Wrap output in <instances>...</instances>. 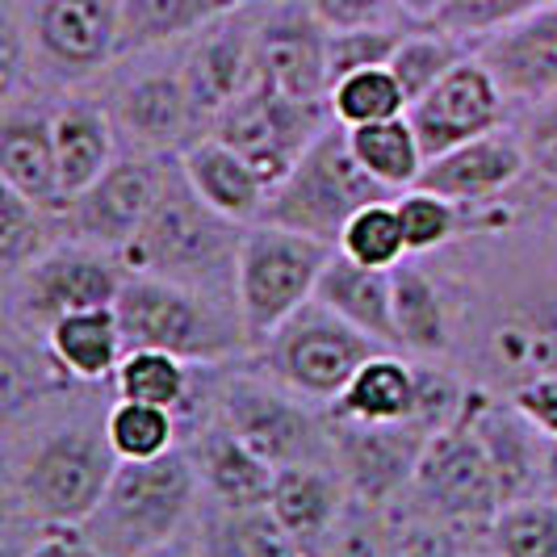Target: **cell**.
Returning <instances> with one entry per match:
<instances>
[{
  "mask_svg": "<svg viewBox=\"0 0 557 557\" xmlns=\"http://www.w3.org/2000/svg\"><path fill=\"white\" fill-rule=\"evenodd\" d=\"M201 470L185 448L151 461H117L106 499L81 532L106 557H139L185 529L197 503Z\"/></svg>",
  "mask_w": 557,
  "mask_h": 557,
  "instance_id": "6da1fadb",
  "label": "cell"
},
{
  "mask_svg": "<svg viewBox=\"0 0 557 557\" xmlns=\"http://www.w3.org/2000/svg\"><path fill=\"white\" fill-rule=\"evenodd\" d=\"M391 197L398 194L364 172L348 143V131L332 117L298 156V164L289 168V176L269 189L264 214L256 223H277L314 235L323 244H339L344 226L357 210L373 201H391Z\"/></svg>",
  "mask_w": 557,
  "mask_h": 557,
  "instance_id": "7a4b0ae2",
  "label": "cell"
},
{
  "mask_svg": "<svg viewBox=\"0 0 557 557\" xmlns=\"http://www.w3.org/2000/svg\"><path fill=\"white\" fill-rule=\"evenodd\" d=\"M335 256V244L289 231L277 223H256L239 239L235 256V314L248 344H264L289 314L314 302L319 277Z\"/></svg>",
  "mask_w": 557,
  "mask_h": 557,
  "instance_id": "3957f363",
  "label": "cell"
},
{
  "mask_svg": "<svg viewBox=\"0 0 557 557\" xmlns=\"http://www.w3.org/2000/svg\"><path fill=\"white\" fill-rule=\"evenodd\" d=\"M239 239L244 235H235V223L223 219V214H214L189 189L185 172L176 168L160 210L122 248L117 260H122V269L131 277H164L201 289V281H214L226 264L235 269Z\"/></svg>",
  "mask_w": 557,
  "mask_h": 557,
  "instance_id": "277c9868",
  "label": "cell"
},
{
  "mask_svg": "<svg viewBox=\"0 0 557 557\" xmlns=\"http://www.w3.org/2000/svg\"><path fill=\"white\" fill-rule=\"evenodd\" d=\"M113 314L122 323L126 352L131 348H160L185 361H223L226 352L248 339L239 314L214 307L210 294L194 285L164 277H126Z\"/></svg>",
  "mask_w": 557,
  "mask_h": 557,
  "instance_id": "5b68a950",
  "label": "cell"
},
{
  "mask_svg": "<svg viewBox=\"0 0 557 557\" xmlns=\"http://www.w3.org/2000/svg\"><path fill=\"white\" fill-rule=\"evenodd\" d=\"M260 352L277 386L310 403H335L348 391V382L361 373L364 361L391 348L357 332L348 319H339L323 302H307L260 344Z\"/></svg>",
  "mask_w": 557,
  "mask_h": 557,
  "instance_id": "8992f818",
  "label": "cell"
},
{
  "mask_svg": "<svg viewBox=\"0 0 557 557\" xmlns=\"http://www.w3.org/2000/svg\"><path fill=\"white\" fill-rule=\"evenodd\" d=\"M113 470H117V453L106 441V428L101 432L63 428L29 448L13 495L26 507V516L42 520V529L84 524L97 511V503L106 499Z\"/></svg>",
  "mask_w": 557,
  "mask_h": 557,
  "instance_id": "52a82bcc",
  "label": "cell"
},
{
  "mask_svg": "<svg viewBox=\"0 0 557 557\" xmlns=\"http://www.w3.org/2000/svg\"><path fill=\"white\" fill-rule=\"evenodd\" d=\"M126 0H26L9 4L29 55L59 81H88L122 55Z\"/></svg>",
  "mask_w": 557,
  "mask_h": 557,
  "instance_id": "ba28073f",
  "label": "cell"
},
{
  "mask_svg": "<svg viewBox=\"0 0 557 557\" xmlns=\"http://www.w3.org/2000/svg\"><path fill=\"white\" fill-rule=\"evenodd\" d=\"M411 486L419 507L445 524H491L507 503L499 470L466 411L428 436Z\"/></svg>",
  "mask_w": 557,
  "mask_h": 557,
  "instance_id": "9c48e42d",
  "label": "cell"
},
{
  "mask_svg": "<svg viewBox=\"0 0 557 557\" xmlns=\"http://www.w3.org/2000/svg\"><path fill=\"white\" fill-rule=\"evenodd\" d=\"M332 122V110H314L298 106L289 97L273 92L264 81H251L214 122L210 135L235 147L248 160L264 185L273 189L289 176V168L298 164V156L310 147V139Z\"/></svg>",
  "mask_w": 557,
  "mask_h": 557,
  "instance_id": "30bf717a",
  "label": "cell"
},
{
  "mask_svg": "<svg viewBox=\"0 0 557 557\" xmlns=\"http://www.w3.org/2000/svg\"><path fill=\"white\" fill-rule=\"evenodd\" d=\"M256 81L273 92L327 110L332 101V67H327V26L310 13L307 0H264L251 29Z\"/></svg>",
  "mask_w": 557,
  "mask_h": 557,
  "instance_id": "8fae6325",
  "label": "cell"
},
{
  "mask_svg": "<svg viewBox=\"0 0 557 557\" xmlns=\"http://www.w3.org/2000/svg\"><path fill=\"white\" fill-rule=\"evenodd\" d=\"M294 391L256 377H235L223 394V428L273 466H335L332 428L310 416Z\"/></svg>",
  "mask_w": 557,
  "mask_h": 557,
  "instance_id": "7c38bea8",
  "label": "cell"
},
{
  "mask_svg": "<svg viewBox=\"0 0 557 557\" xmlns=\"http://www.w3.org/2000/svg\"><path fill=\"white\" fill-rule=\"evenodd\" d=\"M503 97L499 81L478 55L461 59L436 88H428L419 101H411V126L428 160L445 156L461 143H474L491 131H503Z\"/></svg>",
  "mask_w": 557,
  "mask_h": 557,
  "instance_id": "4fadbf2b",
  "label": "cell"
},
{
  "mask_svg": "<svg viewBox=\"0 0 557 557\" xmlns=\"http://www.w3.org/2000/svg\"><path fill=\"white\" fill-rule=\"evenodd\" d=\"M172 176H176L172 168L160 160H147V156L113 160L110 172L67 206V214L88 244L122 251L143 226L151 223Z\"/></svg>",
  "mask_w": 557,
  "mask_h": 557,
  "instance_id": "5bb4252c",
  "label": "cell"
},
{
  "mask_svg": "<svg viewBox=\"0 0 557 557\" xmlns=\"http://www.w3.org/2000/svg\"><path fill=\"white\" fill-rule=\"evenodd\" d=\"M428 428L407 419V423H352V419H332L335 466L344 474V486L361 503H382L407 482H416L419 457L428 445Z\"/></svg>",
  "mask_w": 557,
  "mask_h": 557,
  "instance_id": "9a60e30c",
  "label": "cell"
},
{
  "mask_svg": "<svg viewBox=\"0 0 557 557\" xmlns=\"http://www.w3.org/2000/svg\"><path fill=\"white\" fill-rule=\"evenodd\" d=\"M122 285V260H110L92 248H51L22 269V310L51 327L63 314L113 307Z\"/></svg>",
  "mask_w": 557,
  "mask_h": 557,
  "instance_id": "2e32d148",
  "label": "cell"
},
{
  "mask_svg": "<svg viewBox=\"0 0 557 557\" xmlns=\"http://www.w3.org/2000/svg\"><path fill=\"white\" fill-rule=\"evenodd\" d=\"M251 29L256 13L251 0L214 17L189 38V55L181 59V76L194 97L197 122H214L219 113L256 81V55H251Z\"/></svg>",
  "mask_w": 557,
  "mask_h": 557,
  "instance_id": "e0dca14e",
  "label": "cell"
},
{
  "mask_svg": "<svg viewBox=\"0 0 557 557\" xmlns=\"http://www.w3.org/2000/svg\"><path fill=\"white\" fill-rule=\"evenodd\" d=\"M474 55L491 67L507 101L536 106L557 97V0L478 38Z\"/></svg>",
  "mask_w": 557,
  "mask_h": 557,
  "instance_id": "ac0fdd59",
  "label": "cell"
},
{
  "mask_svg": "<svg viewBox=\"0 0 557 557\" xmlns=\"http://www.w3.org/2000/svg\"><path fill=\"white\" fill-rule=\"evenodd\" d=\"M524 168H529V160H524L520 135L491 131L482 139L461 143L445 156L428 160L416 189L441 194L448 201H457V206H478V201H491L503 189H511L524 176Z\"/></svg>",
  "mask_w": 557,
  "mask_h": 557,
  "instance_id": "d6986e66",
  "label": "cell"
},
{
  "mask_svg": "<svg viewBox=\"0 0 557 557\" xmlns=\"http://www.w3.org/2000/svg\"><path fill=\"white\" fill-rule=\"evenodd\" d=\"M0 185L17 189L47 214H67V197L59 185L51 117L34 110H9L0 122Z\"/></svg>",
  "mask_w": 557,
  "mask_h": 557,
  "instance_id": "ffe728a7",
  "label": "cell"
},
{
  "mask_svg": "<svg viewBox=\"0 0 557 557\" xmlns=\"http://www.w3.org/2000/svg\"><path fill=\"white\" fill-rule=\"evenodd\" d=\"M181 172H185L189 189L231 223H256L264 214V201H269L264 176L223 139L206 135V139L189 143L181 156Z\"/></svg>",
  "mask_w": 557,
  "mask_h": 557,
  "instance_id": "44dd1931",
  "label": "cell"
},
{
  "mask_svg": "<svg viewBox=\"0 0 557 557\" xmlns=\"http://www.w3.org/2000/svg\"><path fill=\"white\" fill-rule=\"evenodd\" d=\"M314 302L335 310L339 319H348L357 332L377 339L382 348L403 352L398 323H394V273H386V269H364L335 248L323 277H319Z\"/></svg>",
  "mask_w": 557,
  "mask_h": 557,
  "instance_id": "7402d4cb",
  "label": "cell"
},
{
  "mask_svg": "<svg viewBox=\"0 0 557 557\" xmlns=\"http://www.w3.org/2000/svg\"><path fill=\"white\" fill-rule=\"evenodd\" d=\"M113 117L143 147L164 151L172 143H181L185 131L197 122L194 97L185 88L181 67L176 72H164V67L160 72H143L139 81H131L122 88L117 106H113Z\"/></svg>",
  "mask_w": 557,
  "mask_h": 557,
  "instance_id": "603a6c76",
  "label": "cell"
},
{
  "mask_svg": "<svg viewBox=\"0 0 557 557\" xmlns=\"http://www.w3.org/2000/svg\"><path fill=\"white\" fill-rule=\"evenodd\" d=\"M113 122L110 110L97 101H67L51 113V139H55L59 185L67 206L88 194L113 164Z\"/></svg>",
  "mask_w": 557,
  "mask_h": 557,
  "instance_id": "cb8c5ba5",
  "label": "cell"
},
{
  "mask_svg": "<svg viewBox=\"0 0 557 557\" xmlns=\"http://www.w3.org/2000/svg\"><path fill=\"white\" fill-rule=\"evenodd\" d=\"M201 486L214 495V503L223 511H256L269 507L273 486H277V466L269 457H260L256 448H248L235 432L214 428L201 441Z\"/></svg>",
  "mask_w": 557,
  "mask_h": 557,
  "instance_id": "d4e9b609",
  "label": "cell"
},
{
  "mask_svg": "<svg viewBox=\"0 0 557 557\" xmlns=\"http://www.w3.org/2000/svg\"><path fill=\"white\" fill-rule=\"evenodd\" d=\"M344 507L348 503H344V482L335 474V466H281L277 470L269 511L281 520V529L307 545L310 554L344 516Z\"/></svg>",
  "mask_w": 557,
  "mask_h": 557,
  "instance_id": "484cf974",
  "label": "cell"
},
{
  "mask_svg": "<svg viewBox=\"0 0 557 557\" xmlns=\"http://www.w3.org/2000/svg\"><path fill=\"white\" fill-rule=\"evenodd\" d=\"M419 407V369L398 361L394 352H377L361 364L348 391L332 403V419L352 423H407Z\"/></svg>",
  "mask_w": 557,
  "mask_h": 557,
  "instance_id": "4316f807",
  "label": "cell"
},
{
  "mask_svg": "<svg viewBox=\"0 0 557 557\" xmlns=\"http://www.w3.org/2000/svg\"><path fill=\"white\" fill-rule=\"evenodd\" d=\"M47 352L55 357L63 373H72L81 382H101V377L117 373V364L126 357L122 323H117L113 307L63 314L47 327Z\"/></svg>",
  "mask_w": 557,
  "mask_h": 557,
  "instance_id": "83f0119b",
  "label": "cell"
},
{
  "mask_svg": "<svg viewBox=\"0 0 557 557\" xmlns=\"http://www.w3.org/2000/svg\"><path fill=\"white\" fill-rule=\"evenodd\" d=\"M248 0H126L122 9V55L194 38L201 26Z\"/></svg>",
  "mask_w": 557,
  "mask_h": 557,
  "instance_id": "f1b7e54d",
  "label": "cell"
},
{
  "mask_svg": "<svg viewBox=\"0 0 557 557\" xmlns=\"http://www.w3.org/2000/svg\"><path fill=\"white\" fill-rule=\"evenodd\" d=\"M348 143H352V151H357L364 172L373 181H382L386 189H394V194L416 189L423 168H428V156L419 147L416 126H411L407 113L391 117V122H373V126L348 131Z\"/></svg>",
  "mask_w": 557,
  "mask_h": 557,
  "instance_id": "f546056e",
  "label": "cell"
},
{
  "mask_svg": "<svg viewBox=\"0 0 557 557\" xmlns=\"http://www.w3.org/2000/svg\"><path fill=\"white\" fill-rule=\"evenodd\" d=\"M394 323H398L403 348H411V352H441L448 344L441 289L416 264L394 269Z\"/></svg>",
  "mask_w": 557,
  "mask_h": 557,
  "instance_id": "4dcf8cb0",
  "label": "cell"
},
{
  "mask_svg": "<svg viewBox=\"0 0 557 557\" xmlns=\"http://www.w3.org/2000/svg\"><path fill=\"white\" fill-rule=\"evenodd\" d=\"M327 110L344 131H357V126L403 117L411 110V101H407V92L391 67H364V72H352V76L332 84Z\"/></svg>",
  "mask_w": 557,
  "mask_h": 557,
  "instance_id": "1f68e13d",
  "label": "cell"
},
{
  "mask_svg": "<svg viewBox=\"0 0 557 557\" xmlns=\"http://www.w3.org/2000/svg\"><path fill=\"white\" fill-rule=\"evenodd\" d=\"M470 55H474V51L466 47V38H457V34H448V29H441V26L407 29V38L398 42V51H394V59H391V72L398 76V84H403L407 101H419L428 88H436L461 59H470Z\"/></svg>",
  "mask_w": 557,
  "mask_h": 557,
  "instance_id": "d6a6232c",
  "label": "cell"
},
{
  "mask_svg": "<svg viewBox=\"0 0 557 557\" xmlns=\"http://www.w3.org/2000/svg\"><path fill=\"white\" fill-rule=\"evenodd\" d=\"M113 382H117V398L176 411L189 398V361L160 348H131L117 364Z\"/></svg>",
  "mask_w": 557,
  "mask_h": 557,
  "instance_id": "836d02e7",
  "label": "cell"
},
{
  "mask_svg": "<svg viewBox=\"0 0 557 557\" xmlns=\"http://www.w3.org/2000/svg\"><path fill=\"white\" fill-rule=\"evenodd\" d=\"M106 441L117 453V461H151L176 448V411L117 398L106 416Z\"/></svg>",
  "mask_w": 557,
  "mask_h": 557,
  "instance_id": "e575fe53",
  "label": "cell"
},
{
  "mask_svg": "<svg viewBox=\"0 0 557 557\" xmlns=\"http://www.w3.org/2000/svg\"><path fill=\"white\" fill-rule=\"evenodd\" d=\"M335 248L344 251L348 260H357L364 269H386L394 273L403 260H407V239H403V223H398V210H394V197L391 201H373L357 210L339 244Z\"/></svg>",
  "mask_w": 557,
  "mask_h": 557,
  "instance_id": "d590c367",
  "label": "cell"
},
{
  "mask_svg": "<svg viewBox=\"0 0 557 557\" xmlns=\"http://www.w3.org/2000/svg\"><path fill=\"white\" fill-rule=\"evenodd\" d=\"M499 557H557V499H511L491 520Z\"/></svg>",
  "mask_w": 557,
  "mask_h": 557,
  "instance_id": "8d00e7d4",
  "label": "cell"
},
{
  "mask_svg": "<svg viewBox=\"0 0 557 557\" xmlns=\"http://www.w3.org/2000/svg\"><path fill=\"white\" fill-rule=\"evenodd\" d=\"M219 557H314L269 507L256 511H226L219 529Z\"/></svg>",
  "mask_w": 557,
  "mask_h": 557,
  "instance_id": "74e56055",
  "label": "cell"
},
{
  "mask_svg": "<svg viewBox=\"0 0 557 557\" xmlns=\"http://www.w3.org/2000/svg\"><path fill=\"white\" fill-rule=\"evenodd\" d=\"M47 210H38L34 201L0 185V256H4V269L17 273L34 264L42 251H47Z\"/></svg>",
  "mask_w": 557,
  "mask_h": 557,
  "instance_id": "f35d334b",
  "label": "cell"
},
{
  "mask_svg": "<svg viewBox=\"0 0 557 557\" xmlns=\"http://www.w3.org/2000/svg\"><path fill=\"white\" fill-rule=\"evenodd\" d=\"M411 26H373V29H339L327 34V67H332V84L364 72V67H391L398 42L407 38Z\"/></svg>",
  "mask_w": 557,
  "mask_h": 557,
  "instance_id": "ab89813d",
  "label": "cell"
},
{
  "mask_svg": "<svg viewBox=\"0 0 557 557\" xmlns=\"http://www.w3.org/2000/svg\"><path fill=\"white\" fill-rule=\"evenodd\" d=\"M394 210H398V223H403V239L407 251H432L453 239L457 231V201H448L441 194H428V189H407V194L394 197Z\"/></svg>",
  "mask_w": 557,
  "mask_h": 557,
  "instance_id": "60d3db41",
  "label": "cell"
},
{
  "mask_svg": "<svg viewBox=\"0 0 557 557\" xmlns=\"http://www.w3.org/2000/svg\"><path fill=\"white\" fill-rule=\"evenodd\" d=\"M545 4H554V0H448L441 17H436V26L466 38V42H478V38L511 26V22L529 17Z\"/></svg>",
  "mask_w": 557,
  "mask_h": 557,
  "instance_id": "b9f144b4",
  "label": "cell"
},
{
  "mask_svg": "<svg viewBox=\"0 0 557 557\" xmlns=\"http://www.w3.org/2000/svg\"><path fill=\"white\" fill-rule=\"evenodd\" d=\"M495 357L520 377H545L557 373V339L545 323H507L495 332Z\"/></svg>",
  "mask_w": 557,
  "mask_h": 557,
  "instance_id": "7bdbcfd3",
  "label": "cell"
},
{
  "mask_svg": "<svg viewBox=\"0 0 557 557\" xmlns=\"http://www.w3.org/2000/svg\"><path fill=\"white\" fill-rule=\"evenodd\" d=\"M310 13L327 26V34L339 29H373V26H416L398 0H307Z\"/></svg>",
  "mask_w": 557,
  "mask_h": 557,
  "instance_id": "ee69618b",
  "label": "cell"
},
{
  "mask_svg": "<svg viewBox=\"0 0 557 557\" xmlns=\"http://www.w3.org/2000/svg\"><path fill=\"white\" fill-rule=\"evenodd\" d=\"M369 503H348L344 516L332 524V532L314 545V557H386V532L373 529L364 516Z\"/></svg>",
  "mask_w": 557,
  "mask_h": 557,
  "instance_id": "f6af8a7d",
  "label": "cell"
},
{
  "mask_svg": "<svg viewBox=\"0 0 557 557\" xmlns=\"http://www.w3.org/2000/svg\"><path fill=\"white\" fill-rule=\"evenodd\" d=\"M453 529L457 524H445L423 511L419 520H407L403 529L386 532V557H461Z\"/></svg>",
  "mask_w": 557,
  "mask_h": 557,
  "instance_id": "bcb514c9",
  "label": "cell"
},
{
  "mask_svg": "<svg viewBox=\"0 0 557 557\" xmlns=\"http://www.w3.org/2000/svg\"><path fill=\"white\" fill-rule=\"evenodd\" d=\"M520 147H524L532 172L557 185V97L536 101L529 110L524 126H520Z\"/></svg>",
  "mask_w": 557,
  "mask_h": 557,
  "instance_id": "7dc6e473",
  "label": "cell"
},
{
  "mask_svg": "<svg viewBox=\"0 0 557 557\" xmlns=\"http://www.w3.org/2000/svg\"><path fill=\"white\" fill-rule=\"evenodd\" d=\"M511 407L529 419L541 436L557 441V373H545V377L524 382V386L516 391V398H511Z\"/></svg>",
  "mask_w": 557,
  "mask_h": 557,
  "instance_id": "c3c4849f",
  "label": "cell"
},
{
  "mask_svg": "<svg viewBox=\"0 0 557 557\" xmlns=\"http://www.w3.org/2000/svg\"><path fill=\"white\" fill-rule=\"evenodd\" d=\"M26 557H106V554L84 536L81 524H55V529H47L29 545Z\"/></svg>",
  "mask_w": 557,
  "mask_h": 557,
  "instance_id": "681fc988",
  "label": "cell"
},
{
  "mask_svg": "<svg viewBox=\"0 0 557 557\" xmlns=\"http://www.w3.org/2000/svg\"><path fill=\"white\" fill-rule=\"evenodd\" d=\"M139 557H206V554L197 549V541L189 532H176V536H168L164 545H156V549H147Z\"/></svg>",
  "mask_w": 557,
  "mask_h": 557,
  "instance_id": "f907efd6",
  "label": "cell"
},
{
  "mask_svg": "<svg viewBox=\"0 0 557 557\" xmlns=\"http://www.w3.org/2000/svg\"><path fill=\"white\" fill-rule=\"evenodd\" d=\"M398 4H403V13L416 26H436V17H441V9H445L448 0H398Z\"/></svg>",
  "mask_w": 557,
  "mask_h": 557,
  "instance_id": "816d5d0a",
  "label": "cell"
},
{
  "mask_svg": "<svg viewBox=\"0 0 557 557\" xmlns=\"http://www.w3.org/2000/svg\"><path fill=\"white\" fill-rule=\"evenodd\" d=\"M545 491H549V499H557V441H549V453H545Z\"/></svg>",
  "mask_w": 557,
  "mask_h": 557,
  "instance_id": "f5cc1de1",
  "label": "cell"
}]
</instances>
